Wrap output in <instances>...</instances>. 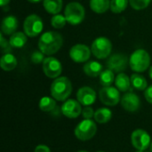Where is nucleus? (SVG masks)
Returning a JSON list of instances; mask_svg holds the SVG:
<instances>
[{
    "label": "nucleus",
    "mask_w": 152,
    "mask_h": 152,
    "mask_svg": "<svg viewBox=\"0 0 152 152\" xmlns=\"http://www.w3.org/2000/svg\"><path fill=\"white\" fill-rule=\"evenodd\" d=\"M63 44L62 36L56 31H48L44 33L38 40V48L40 52L46 55L56 53Z\"/></svg>",
    "instance_id": "nucleus-1"
},
{
    "label": "nucleus",
    "mask_w": 152,
    "mask_h": 152,
    "mask_svg": "<svg viewBox=\"0 0 152 152\" xmlns=\"http://www.w3.org/2000/svg\"><path fill=\"white\" fill-rule=\"evenodd\" d=\"M51 95L59 102H63L69 98L72 92V85L70 80L66 77L55 78L51 85Z\"/></svg>",
    "instance_id": "nucleus-2"
},
{
    "label": "nucleus",
    "mask_w": 152,
    "mask_h": 152,
    "mask_svg": "<svg viewBox=\"0 0 152 152\" xmlns=\"http://www.w3.org/2000/svg\"><path fill=\"white\" fill-rule=\"evenodd\" d=\"M151 64V56L143 49L135 50L129 58V65L133 71L141 73L148 69Z\"/></svg>",
    "instance_id": "nucleus-3"
},
{
    "label": "nucleus",
    "mask_w": 152,
    "mask_h": 152,
    "mask_svg": "<svg viewBox=\"0 0 152 152\" xmlns=\"http://www.w3.org/2000/svg\"><path fill=\"white\" fill-rule=\"evenodd\" d=\"M86 12L84 6L77 2H71L67 4L64 16L67 22L71 25H78L85 19Z\"/></svg>",
    "instance_id": "nucleus-4"
},
{
    "label": "nucleus",
    "mask_w": 152,
    "mask_h": 152,
    "mask_svg": "<svg viewBox=\"0 0 152 152\" xmlns=\"http://www.w3.org/2000/svg\"><path fill=\"white\" fill-rule=\"evenodd\" d=\"M97 132V126L92 119H84L75 128V135L80 141L92 139Z\"/></svg>",
    "instance_id": "nucleus-5"
},
{
    "label": "nucleus",
    "mask_w": 152,
    "mask_h": 152,
    "mask_svg": "<svg viewBox=\"0 0 152 152\" xmlns=\"http://www.w3.org/2000/svg\"><path fill=\"white\" fill-rule=\"evenodd\" d=\"M112 50V44L110 39L104 37L96 38L91 46V51L93 54L97 59H106L110 56Z\"/></svg>",
    "instance_id": "nucleus-6"
},
{
    "label": "nucleus",
    "mask_w": 152,
    "mask_h": 152,
    "mask_svg": "<svg viewBox=\"0 0 152 152\" xmlns=\"http://www.w3.org/2000/svg\"><path fill=\"white\" fill-rule=\"evenodd\" d=\"M44 28V23L41 18L37 14L28 15L23 23V28L25 34L29 37H35L38 36Z\"/></svg>",
    "instance_id": "nucleus-7"
},
{
    "label": "nucleus",
    "mask_w": 152,
    "mask_h": 152,
    "mask_svg": "<svg viewBox=\"0 0 152 152\" xmlns=\"http://www.w3.org/2000/svg\"><path fill=\"white\" fill-rule=\"evenodd\" d=\"M101 102L107 106H115L120 102L119 90L113 86H103L99 92Z\"/></svg>",
    "instance_id": "nucleus-8"
},
{
    "label": "nucleus",
    "mask_w": 152,
    "mask_h": 152,
    "mask_svg": "<svg viewBox=\"0 0 152 152\" xmlns=\"http://www.w3.org/2000/svg\"><path fill=\"white\" fill-rule=\"evenodd\" d=\"M131 141L133 146L138 151L147 150L151 143L150 134L143 129H136L131 135Z\"/></svg>",
    "instance_id": "nucleus-9"
},
{
    "label": "nucleus",
    "mask_w": 152,
    "mask_h": 152,
    "mask_svg": "<svg viewBox=\"0 0 152 152\" xmlns=\"http://www.w3.org/2000/svg\"><path fill=\"white\" fill-rule=\"evenodd\" d=\"M43 71L50 78H57L62 71L61 62L54 57H46L43 61Z\"/></svg>",
    "instance_id": "nucleus-10"
},
{
    "label": "nucleus",
    "mask_w": 152,
    "mask_h": 152,
    "mask_svg": "<svg viewBox=\"0 0 152 152\" xmlns=\"http://www.w3.org/2000/svg\"><path fill=\"white\" fill-rule=\"evenodd\" d=\"M106 64L108 69L114 72L120 73L126 69L128 65V58L123 53H114L109 57Z\"/></svg>",
    "instance_id": "nucleus-11"
},
{
    "label": "nucleus",
    "mask_w": 152,
    "mask_h": 152,
    "mask_svg": "<svg viewBox=\"0 0 152 152\" xmlns=\"http://www.w3.org/2000/svg\"><path fill=\"white\" fill-rule=\"evenodd\" d=\"M91 49L82 44L73 45L69 50V57L75 62H85L89 60L91 56Z\"/></svg>",
    "instance_id": "nucleus-12"
},
{
    "label": "nucleus",
    "mask_w": 152,
    "mask_h": 152,
    "mask_svg": "<svg viewBox=\"0 0 152 152\" xmlns=\"http://www.w3.org/2000/svg\"><path fill=\"white\" fill-rule=\"evenodd\" d=\"M61 112L69 118H76L82 113L81 103L76 100H68L62 104Z\"/></svg>",
    "instance_id": "nucleus-13"
},
{
    "label": "nucleus",
    "mask_w": 152,
    "mask_h": 152,
    "mask_svg": "<svg viewBox=\"0 0 152 152\" xmlns=\"http://www.w3.org/2000/svg\"><path fill=\"white\" fill-rule=\"evenodd\" d=\"M121 105L126 111L135 112L140 109L141 101L137 94L134 93H126L121 98Z\"/></svg>",
    "instance_id": "nucleus-14"
},
{
    "label": "nucleus",
    "mask_w": 152,
    "mask_h": 152,
    "mask_svg": "<svg viewBox=\"0 0 152 152\" xmlns=\"http://www.w3.org/2000/svg\"><path fill=\"white\" fill-rule=\"evenodd\" d=\"M77 101L84 106H90L96 100L95 91L89 86H83L77 93Z\"/></svg>",
    "instance_id": "nucleus-15"
},
{
    "label": "nucleus",
    "mask_w": 152,
    "mask_h": 152,
    "mask_svg": "<svg viewBox=\"0 0 152 152\" xmlns=\"http://www.w3.org/2000/svg\"><path fill=\"white\" fill-rule=\"evenodd\" d=\"M19 22L15 16L9 15L4 18L1 23V30L5 35H12L18 28Z\"/></svg>",
    "instance_id": "nucleus-16"
},
{
    "label": "nucleus",
    "mask_w": 152,
    "mask_h": 152,
    "mask_svg": "<svg viewBox=\"0 0 152 152\" xmlns=\"http://www.w3.org/2000/svg\"><path fill=\"white\" fill-rule=\"evenodd\" d=\"M84 72L91 77H96L102 72V65L95 61L86 62L83 67Z\"/></svg>",
    "instance_id": "nucleus-17"
},
{
    "label": "nucleus",
    "mask_w": 152,
    "mask_h": 152,
    "mask_svg": "<svg viewBox=\"0 0 152 152\" xmlns=\"http://www.w3.org/2000/svg\"><path fill=\"white\" fill-rule=\"evenodd\" d=\"M0 66L4 71H12L17 66V60L12 54L5 53L1 57Z\"/></svg>",
    "instance_id": "nucleus-18"
},
{
    "label": "nucleus",
    "mask_w": 152,
    "mask_h": 152,
    "mask_svg": "<svg viewBox=\"0 0 152 152\" xmlns=\"http://www.w3.org/2000/svg\"><path fill=\"white\" fill-rule=\"evenodd\" d=\"M115 85L119 91L127 92L131 90V78L125 73H119L115 79Z\"/></svg>",
    "instance_id": "nucleus-19"
},
{
    "label": "nucleus",
    "mask_w": 152,
    "mask_h": 152,
    "mask_svg": "<svg viewBox=\"0 0 152 152\" xmlns=\"http://www.w3.org/2000/svg\"><path fill=\"white\" fill-rule=\"evenodd\" d=\"M62 0H43L45 11L51 14H58L62 9Z\"/></svg>",
    "instance_id": "nucleus-20"
},
{
    "label": "nucleus",
    "mask_w": 152,
    "mask_h": 152,
    "mask_svg": "<svg viewBox=\"0 0 152 152\" xmlns=\"http://www.w3.org/2000/svg\"><path fill=\"white\" fill-rule=\"evenodd\" d=\"M90 8L96 13H104L110 8V0H90Z\"/></svg>",
    "instance_id": "nucleus-21"
},
{
    "label": "nucleus",
    "mask_w": 152,
    "mask_h": 152,
    "mask_svg": "<svg viewBox=\"0 0 152 152\" xmlns=\"http://www.w3.org/2000/svg\"><path fill=\"white\" fill-rule=\"evenodd\" d=\"M27 35L22 32H15L13 33L9 39L10 45L14 48H20L25 45L27 43Z\"/></svg>",
    "instance_id": "nucleus-22"
},
{
    "label": "nucleus",
    "mask_w": 152,
    "mask_h": 152,
    "mask_svg": "<svg viewBox=\"0 0 152 152\" xmlns=\"http://www.w3.org/2000/svg\"><path fill=\"white\" fill-rule=\"evenodd\" d=\"M94 118L96 122H98L100 124H105L111 119L112 112L110 110H109L107 108H101L95 111Z\"/></svg>",
    "instance_id": "nucleus-23"
},
{
    "label": "nucleus",
    "mask_w": 152,
    "mask_h": 152,
    "mask_svg": "<svg viewBox=\"0 0 152 152\" xmlns=\"http://www.w3.org/2000/svg\"><path fill=\"white\" fill-rule=\"evenodd\" d=\"M131 84L134 88L139 91L146 90L148 87V82L144 77H142L140 74H133L131 77Z\"/></svg>",
    "instance_id": "nucleus-24"
},
{
    "label": "nucleus",
    "mask_w": 152,
    "mask_h": 152,
    "mask_svg": "<svg viewBox=\"0 0 152 152\" xmlns=\"http://www.w3.org/2000/svg\"><path fill=\"white\" fill-rule=\"evenodd\" d=\"M116 77L114 76V71L110 69L102 70L100 75V83L102 86H110L115 81Z\"/></svg>",
    "instance_id": "nucleus-25"
},
{
    "label": "nucleus",
    "mask_w": 152,
    "mask_h": 152,
    "mask_svg": "<svg viewBox=\"0 0 152 152\" xmlns=\"http://www.w3.org/2000/svg\"><path fill=\"white\" fill-rule=\"evenodd\" d=\"M55 108H56L55 99H53V98L48 97V96L41 98V100L39 102V109L42 111L50 112V111L53 110Z\"/></svg>",
    "instance_id": "nucleus-26"
},
{
    "label": "nucleus",
    "mask_w": 152,
    "mask_h": 152,
    "mask_svg": "<svg viewBox=\"0 0 152 152\" xmlns=\"http://www.w3.org/2000/svg\"><path fill=\"white\" fill-rule=\"evenodd\" d=\"M128 4V0H110V10L114 13L124 12Z\"/></svg>",
    "instance_id": "nucleus-27"
},
{
    "label": "nucleus",
    "mask_w": 152,
    "mask_h": 152,
    "mask_svg": "<svg viewBox=\"0 0 152 152\" xmlns=\"http://www.w3.org/2000/svg\"><path fill=\"white\" fill-rule=\"evenodd\" d=\"M67 23V20L62 14H54L51 19V24L54 28H62Z\"/></svg>",
    "instance_id": "nucleus-28"
},
{
    "label": "nucleus",
    "mask_w": 152,
    "mask_h": 152,
    "mask_svg": "<svg viewBox=\"0 0 152 152\" xmlns=\"http://www.w3.org/2000/svg\"><path fill=\"white\" fill-rule=\"evenodd\" d=\"M151 0H129L130 5L134 10H143L149 6Z\"/></svg>",
    "instance_id": "nucleus-29"
},
{
    "label": "nucleus",
    "mask_w": 152,
    "mask_h": 152,
    "mask_svg": "<svg viewBox=\"0 0 152 152\" xmlns=\"http://www.w3.org/2000/svg\"><path fill=\"white\" fill-rule=\"evenodd\" d=\"M30 60L32 61V63L34 64H39L41 62L44 61L45 58H44V53L42 52H38V51H35L30 57Z\"/></svg>",
    "instance_id": "nucleus-30"
},
{
    "label": "nucleus",
    "mask_w": 152,
    "mask_h": 152,
    "mask_svg": "<svg viewBox=\"0 0 152 152\" xmlns=\"http://www.w3.org/2000/svg\"><path fill=\"white\" fill-rule=\"evenodd\" d=\"M0 45L2 48V52L5 54V53H10L12 50V46L10 45L9 42H7V40L4 39V36L1 34V42H0Z\"/></svg>",
    "instance_id": "nucleus-31"
},
{
    "label": "nucleus",
    "mask_w": 152,
    "mask_h": 152,
    "mask_svg": "<svg viewBox=\"0 0 152 152\" xmlns=\"http://www.w3.org/2000/svg\"><path fill=\"white\" fill-rule=\"evenodd\" d=\"M94 111L93 110V108L89 107V106H86L83 110H82V116L85 119H91L93 117H94Z\"/></svg>",
    "instance_id": "nucleus-32"
},
{
    "label": "nucleus",
    "mask_w": 152,
    "mask_h": 152,
    "mask_svg": "<svg viewBox=\"0 0 152 152\" xmlns=\"http://www.w3.org/2000/svg\"><path fill=\"white\" fill-rule=\"evenodd\" d=\"M144 96H145V99L147 100V102L152 104V85L150 86L149 87H147V89L145 90V93H144Z\"/></svg>",
    "instance_id": "nucleus-33"
},
{
    "label": "nucleus",
    "mask_w": 152,
    "mask_h": 152,
    "mask_svg": "<svg viewBox=\"0 0 152 152\" xmlns=\"http://www.w3.org/2000/svg\"><path fill=\"white\" fill-rule=\"evenodd\" d=\"M34 152H51V151H50V149L46 145L40 144V145H37L36 147Z\"/></svg>",
    "instance_id": "nucleus-34"
},
{
    "label": "nucleus",
    "mask_w": 152,
    "mask_h": 152,
    "mask_svg": "<svg viewBox=\"0 0 152 152\" xmlns=\"http://www.w3.org/2000/svg\"><path fill=\"white\" fill-rule=\"evenodd\" d=\"M9 2H10V0H0V4L2 7H4L9 4Z\"/></svg>",
    "instance_id": "nucleus-35"
},
{
    "label": "nucleus",
    "mask_w": 152,
    "mask_h": 152,
    "mask_svg": "<svg viewBox=\"0 0 152 152\" xmlns=\"http://www.w3.org/2000/svg\"><path fill=\"white\" fill-rule=\"evenodd\" d=\"M29 3H33V4H36V3H39V2H41L42 0H28Z\"/></svg>",
    "instance_id": "nucleus-36"
},
{
    "label": "nucleus",
    "mask_w": 152,
    "mask_h": 152,
    "mask_svg": "<svg viewBox=\"0 0 152 152\" xmlns=\"http://www.w3.org/2000/svg\"><path fill=\"white\" fill-rule=\"evenodd\" d=\"M149 76H150V77L152 79V66L150 68V71H149Z\"/></svg>",
    "instance_id": "nucleus-37"
},
{
    "label": "nucleus",
    "mask_w": 152,
    "mask_h": 152,
    "mask_svg": "<svg viewBox=\"0 0 152 152\" xmlns=\"http://www.w3.org/2000/svg\"><path fill=\"white\" fill-rule=\"evenodd\" d=\"M151 151L152 152V142H151Z\"/></svg>",
    "instance_id": "nucleus-38"
},
{
    "label": "nucleus",
    "mask_w": 152,
    "mask_h": 152,
    "mask_svg": "<svg viewBox=\"0 0 152 152\" xmlns=\"http://www.w3.org/2000/svg\"><path fill=\"white\" fill-rule=\"evenodd\" d=\"M77 152H88V151H79Z\"/></svg>",
    "instance_id": "nucleus-39"
},
{
    "label": "nucleus",
    "mask_w": 152,
    "mask_h": 152,
    "mask_svg": "<svg viewBox=\"0 0 152 152\" xmlns=\"http://www.w3.org/2000/svg\"><path fill=\"white\" fill-rule=\"evenodd\" d=\"M137 152H143V151H138Z\"/></svg>",
    "instance_id": "nucleus-40"
},
{
    "label": "nucleus",
    "mask_w": 152,
    "mask_h": 152,
    "mask_svg": "<svg viewBox=\"0 0 152 152\" xmlns=\"http://www.w3.org/2000/svg\"><path fill=\"white\" fill-rule=\"evenodd\" d=\"M97 152H104V151H97Z\"/></svg>",
    "instance_id": "nucleus-41"
}]
</instances>
